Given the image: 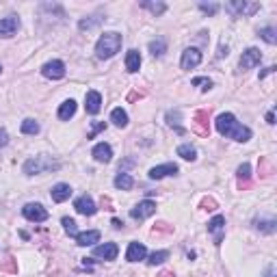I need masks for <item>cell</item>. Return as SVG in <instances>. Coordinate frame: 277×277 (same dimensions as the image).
<instances>
[{
    "label": "cell",
    "instance_id": "obj_1",
    "mask_svg": "<svg viewBox=\"0 0 277 277\" xmlns=\"http://www.w3.org/2000/svg\"><path fill=\"white\" fill-rule=\"evenodd\" d=\"M215 126H217V130H219V134L238 141V143H245V141L251 139V130L247 126H243L232 113H221L219 117H217Z\"/></svg>",
    "mask_w": 277,
    "mask_h": 277
},
{
    "label": "cell",
    "instance_id": "obj_2",
    "mask_svg": "<svg viewBox=\"0 0 277 277\" xmlns=\"http://www.w3.org/2000/svg\"><path fill=\"white\" fill-rule=\"evenodd\" d=\"M24 173L26 175H39V173H50V171H58L61 169V163L56 161L55 156H48V154H39V156H33L24 163Z\"/></svg>",
    "mask_w": 277,
    "mask_h": 277
},
{
    "label": "cell",
    "instance_id": "obj_3",
    "mask_svg": "<svg viewBox=\"0 0 277 277\" xmlns=\"http://www.w3.org/2000/svg\"><path fill=\"white\" fill-rule=\"evenodd\" d=\"M119 48H121V35L115 33V31H109V33H104L102 37L98 39L96 56L98 58H111V56H115L117 52H119Z\"/></svg>",
    "mask_w": 277,
    "mask_h": 277
},
{
    "label": "cell",
    "instance_id": "obj_4",
    "mask_svg": "<svg viewBox=\"0 0 277 277\" xmlns=\"http://www.w3.org/2000/svg\"><path fill=\"white\" fill-rule=\"evenodd\" d=\"M225 11L232 15H253L256 11H260L258 2H245V0H234V2H225Z\"/></svg>",
    "mask_w": 277,
    "mask_h": 277
},
{
    "label": "cell",
    "instance_id": "obj_5",
    "mask_svg": "<svg viewBox=\"0 0 277 277\" xmlns=\"http://www.w3.org/2000/svg\"><path fill=\"white\" fill-rule=\"evenodd\" d=\"M22 215H24L28 221H35V223H44L48 219V210L41 204H26L24 208H22Z\"/></svg>",
    "mask_w": 277,
    "mask_h": 277
},
{
    "label": "cell",
    "instance_id": "obj_6",
    "mask_svg": "<svg viewBox=\"0 0 277 277\" xmlns=\"http://www.w3.org/2000/svg\"><path fill=\"white\" fill-rule=\"evenodd\" d=\"M154 212H156V204L152 202V199H145V202L137 204L130 210V217H132V219H137V221H143V219H147V217L154 215Z\"/></svg>",
    "mask_w": 277,
    "mask_h": 277
},
{
    "label": "cell",
    "instance_id": "obj_7",
    "mask_svg": "<svg viewBox=\"0 0 277 277\" xmlns=\"http://www.w3.org/2000/svg\"><path fill=\"white\" fill-rule=\"evenodd\" d=\"M202 63V52L197 48H186L182 52V58H180V67L182 69H193Z\"/></svg>",
    "mask_w": 277,
    "mask_h": 277
},
{
    "label": "cell",
    "instance_id": "obj_8",
    "mask_svg": "<svg viewBox=\"0 0 277 277\" xmlns=\"http://www.w3.org/2000/svg\"><path fill=\"white\" fill-rule=\"evenodd\" d=\"M41 74H44L46 78L61 80L63 76H65V63H63V61H50V63H46V65L41 67Z\"/></svg>",
    "mask_w": 277,
    "mask_h": 277
},
{
    "label": "cell",
    "instance_id": "obj_9",
    "mask_svg": "<svg viewBox=\"0 0 277 277\" xmlns=\"http://www.w3.org/2000/svg\"><path fill=\"white\" fill-rule=\"evenodd\" d=\"M262 61V52L258 48H247L243 52V56H240V69H251L256 65H260Z\"/></svg>",
    "mask_w": 277,
    "mask_h": 277
},
{
    "label": "cell",
    "instance_id": "obj_10",
    "mask_svg": "<svg viewBox=\"0 0 277 277\" xmlns=\"http://www.w3.org/2000/svg\"><path fill=\"white\" fill-rule=\"evenodd\" d=\"M74 208H76V212L78 215H85V217H93L98 212V208H96V202L89 197V195H82V197H78L74 202Z\"/></svg>",
    "mask_w": 277,
    "mask_h": 277
},
{
    "label": "cell",
    "instance_id": "obj_11",
    "mask_svg": "<svg viewBox=\"0 0 277 277\" xmlns=\"http://www.w3.org/2000/svg\"><path fill=\"white\" fill-rule=\"evenodd\" d=\"M208 232L212 234V236H215V243H217V245H221L223 234H225V217L217 215L212 221H208Z\"/></svg>",
    "mask_w": 277,
    "mask_h": 277
},
{
    "label": "cell",
    "instance_id": "obj_12",
    "mask_svg": "<svg viewBox=\"0 0 277 277\" xmlns=\"http://www.w3.org/2000/svg\"><path fill=\"white\" fill-rule=\"evenodd\" d=\"M180 169H178V165L175 163H167V165H158V167H152L150 169V178L152 180H161V178H165V175H175Z\"/></svg>",
    "mask_w": 277,
    "mask_h": 277
},
{
    "label": "cell",
    "instance_id": "obj_13",
    "mask_svg": "<svg viewBox=\"0 0 277 277\" xmlns=\"http://www.w3.org/2000/svg\"><path fill=\"white\" fill-rule=\"evenodd\" d=\"M17 28H20V20H17L15 15H9L4 17V20H0V37H13L17 33Z\"/></svg>",
    "mask_w": 277,
    "mask_h": 277
},
{
    "label": "cell",
    "instance_id": "obj_14",
    "mask_svg": "<svg viewBox=\"0 0 277 277\" xmlns=\"http://www.w3.org/2000/svg\"><path fill=\"white\" fill-rule=\"evenodd\" d=\"M85 109H87V113L89 115H98L100 113V109H102V96H100L98 91H87V96H85Z\"/></svg>",
    "mask_w": 277,
    "mask_h": 277
},
{
    "label": "cell",
    "instance_id": "obj_15",
    "mask_svg": "<svg viewBox=\"0 0 277 277\" xmlns=\"http://www.w3.org/2000/svg\"><path fill=\"white\" fill-rule=\"evenodd\" d=\"M117 253H119V247L115 243H104V245H98L96 249H93V256L104 258V260H115Z\"/></svg>",
    "mask_w": 277,
    "mask_h": 277
},
{
    "label": "cell",
    "instance_id": "obj_16",
    "mask_svg": "<svg viewBox=\"0 0 277 277\" xmlns=\"http://www.w3.org/2000/svg\"><path fill=\"white\" fill-rule=\"evenodd\" d=\"M147 256V249H145V245L143 243H130L128 245V251H126V260L128 262H139V260H143V258Z\"/></svg>",
    "mask_w": 277,
    "mask_h": 277
},
{
    "label": "cell",
    "instance_id": "obj_17",
    "mask_svg": "<svg viewBox=\"0 0 277 277\" xmlns=\"http://www.w3.org/2000/svg\"><path fill=\"white\" fill-rule=\"evenodd\" d=\"M50 195H52V199H55L56 204H63V202H67V199L72 197V186H69V184H63V182H58V184L52 186Z\"/></svg>",
    "mask_w": 277,
    "mask_h": 277
},
{
    "label": "cell",
    "instance_id": "obj_18",
    "mask_svg": "<svg viewBox=\"0 0 277 277\" xmlns=\"http://www.w3.org/2000/svg\"><path fill=\"white\" fill-rule=\"evenodd\" d=\"M93 158H96L98 163H111V158H113V150H111L109 143H98L93 147Z\"/></svg>",
    "mask_w": 277,
    "mask_h": 277
},
{
    "label": "cell",
    "instance_id": "obj_19",
    "mask_svg": "<svg viewBox=\"0 0 277 277\" xmlns=\"http://www.w3.org/2000/svg\"><path fill=\"white\" fill-rule=\"evenodd\" d=\"M76 243H78L80 247H91V245H96L100 243V232L98 229H89V232H82L76 236Z\"/></svg>",
    "mask_w": 277,
    "mask_h": 277
},
{
    "label": "cell",
    "instance_id": "obj_20",
    "mask_svg": "<svg viewBox=\"0 0 277 277\" xmlns=\"http://www.w3.org/2000/svg\"><path fill=\"white\" fill-rule=\"evenodd\" d=\"M74 115H76V102L74 100H65V102L58 106V119L67 121V119H72Z\"/></svg>",
    "mask_w": 277,
    "mask_h": 277
},
{
    "label": "cell",
    "instance_id": "obj_21",
    "mask_svg": "<svg viewBox=\"0 0 277 277\" xmlns=\"http://www.w3.org/2000/svg\"><path fill=\"white\" fill-rule=\"evenodd\" d=\"M139 67H141V55L137 50H128V55H126V69L130 74H134V72H139Z\"/></svg>",
    "mask_w": 277,
    "mask_h": 277
},
{
    "label": "cell",
    "instance_id": "obj_22",
    "mask_svg": "<svg viewBox=\"0 0 277 277\" xmlns=\"http://www.w3.org/2000/svg\"><path fill=\"white\" fill-rule=\"evenodd\" d=\"M115 186L117 188H121V191H130V188L134 186V180H132V175L130 173H117L115 175Z\"/></svg>",
    "mask_w": 277,
    "mask_h": 277
},
{
    "label": "cell",
    "instance_id": "obj_23",
    "mask_svg": "<svg viewBox=\"0 0 277 277\" xmlns=\"http://www.w3.org/2000/svg\"><path fill=\"white\" fill-rule=\"evenodd\" d=\"M111 121H113L117 128H126L128 126V113L123 109H113V113H111Z\"/></svg>",
    "mask_w": 277,
    "mask_h": 277
},
{
    "label": "cell",
    "instance_id": "obj_24",
    "mask_svg": "<svg viewBox=\"0 0 277 277\" xmlns=\"http://www.w3.org/2000/svg\"><path fill=\"white\" fill-rule=\"evenodd\" d=\"M150 52L154 56H163L165 52H167V41H165L163 37H156L154 41H150Z\"/></svg>",
    "mask_w": 277,
    "mask_h": 277
},
{
    "label": "cell",
    "instance_id": "obj_25",
    "mask_svg": "<svg viewBox=\"0 0 277 277\" xmlns=\"http://www.w3.org/2000/svg\"><path fill=\"white\" fill-rule=\"evenodd\" d=\"M178 156H182V158H184V161H195V158H197V152H195V147H193V145H188V143H184V145H180L178 147Z\"/></svg>",
    "mask_w": 277,
    "mask_h": 277
},
{
    "label": "cell",
    "instance_id": "obj_26",
    "mask_svg": "<svg viewBox=\"0 0 277 277\" xmlns=\"http://www.w3.org/2000/svg\"><path fill=\"white\" fill-rule=\"evenodd\" d=\"M102 20H104V17H100V15L87 17V20H80V22H78V28H80V31H91V28H96Z\"/></svg>",
    "mask_w": 277,
    "mask_h": 277
},
{
    "label": "cell",
    "instance_id": "obj_27",
    "mask_svg": "<svg viewBox=\"0 0 277 277\" xmlns=\"http://www.w3.org/2000/svg\"><path fill=\"white\" fill-rule=\"evenodd\" d=\"M167 258H169V251H154L147 258V264H150V267H156V264H163Z\"/></svg>",
    "mask_w": 277,
    "mask_h": 277
},
{
    "label": "cell",
    "instance_id": "obj_28",
    "mask_svg": "<svg viewBox=\"0 0 277 277\" xmlns=\"http://www.w3.org/2000/svg\"><path fill=\"white\" fill-rule=\"evenodd\" d=\"M141 7L150 9L154 15H163L165 11H167V4H165V2H141Z\"/></svg>",
    "mask_w": 277,
    "mask_h": 277
},
{
    "label": "cell",
    "instance_id": "obj_29",
    "mask_svg": "<svg viewBox=\"0 0 277 277\" xmlns=\"http://www.w3.org/2000/svg\"><path fill=\"white\" fill-rule=\"evenodd\" d=\"M236 175H238V182L240 184H247L249 182V178H251V167H249V163H243L238 167V171H236Z\"/></svg>",
    "mask_w": 277,
    "mask_h": 277
},
{
    "label": "cell",
    "instance_id": "obj_30",
    "mask_svg": "<svg viewBox=\"0 0 277 277\" xmlns=\"http://www.w3.org/2000/svg\"><path fill=\"white\" fill-rule=\"evenodd\" d=\"M24 134H37L39 132V123L35 119H24L22 121V128H20Z\"/></svg>",
    "mask_w": 277,
    "mask_h": 277
},
{
    "label": "cell",
    "instance_id": "obj_31",
    "mask_svg": "<svg viewBox=\"0 0 277 277\" xmlns=\"http://www.w3.org/2000/svg\"><path fill=\"white\" fill-rule=\"evenodd\" d=\"M260 37L264 39V41H267V44H271V46H273V44H277V35H275V28H260Z\"/></svg>",
    "mask_w": 277,
    "mask_h": 277
},
{
    "label": "cell",
    "instance_id": "obj_32",
    "mask_svg": "<svg viewBox=\"0 0 277 277\" xmlns=\"http://www.w3.org/2000/svg\"><path fill=\"white\" fill-rule=\"evenodd\" d=\"M275 219H267V221H256V227L258 229H262V232H267V234H273L275 232Z\"/></svg>",
    "mask_w": 277,
    "mask_h": 277
},
{
    "label": "cell",
    "instance_id": "obj_33",
    "mask_svg": "<svg viewBox=\"0 0 277 277\" xmlns=\"http://www.w3.org/2000/svg\"><path fill=\"white\" fill-rule=\"evenodd\" d=\"M61 223H63V227H65V232L69 234V236H74V238L78 236V229H76V221H74V219H69V217H65V219H63Z\"/></svg>",
    "mask_w": 277,
    "mask_h": 277
},
{
    "label": "cell",
    "instance_id": "obj_34",
    "mask_svg": "<svg viewBox=\"0 0 277 277\" xmlns=\"http://www.w3.org/2000/svg\"><path fill=\"white\" fill-rule=\"evenodd\" d=\"M199 9H202L204 13H208V15H215L217 11H219V4H215V2H210V4H206V2H199Z\"/></svg>",
    "mask_w": 277,
    "mask_h": 277
},
{
    "label": "cell",
    "instance_id": "obj_35",
    "mask_svg": "<svg viewBox=\"0 0 277 277\" xmlns=\"http://www.w3.org/2000/svg\"><path fill=\"white\" fill-rule=\"evenodd\" d=\"M193 85H202V91H208L212 87V80L210 78H193Z\"/></svg>",
    "mask_w": 277,
    "mask_h": 277
},
{
    "label": "cell",
    "instance_id": "obj_36",
    "mask_svg": "<svg viewBox=\"0 0 277 277\" xmlns=\"http://www.w3.org/2000/svg\"><path fill=\"white\" fill-rule=\"evenodd\" d=\"M104 128H106V123H104V121H100V123H96V126H93L91 130H89V134H87V137H89V139H93V137H96L98 132H102Z\"/></svg>",
    "mask_w": 277,
    "mask_h": 277
},
{
    "label": "cell",
    "instance_id": "obj_37",
    "mask_svg": "<svg viewBox=\"0 0 277 277\" xmlns=\"http://www.w3.org/2000/svg\"><path fill=\"white\" fill-rule=\"evenodd\" d=\"M7 143H9V134H7V130H4V128H0V147L7 145Z\"/></svg>",
    "mask_w": 277,
    "mask_h": 277
},
{
    "label": "cell",
    "instance_id": "obj_38",
    "mask_svg": "<svg viewBox=\"0 0 277 277\" xmlns=\"http://www.w3.org/2000/svg\"><path fill=\"white\" fill-rule=\"evenodd\" d=\"M267 121H269V123H275V115H273V111H271V113L267 115Z\"/></svg>",
    "mask_w": 277,
    "mask_h": 277
},
{
    "label": "cell",
    "instance_id": "obj_39",
    "mask_svg": "<svg viewBox=\"0 0 277 277\" xmlns=\"http://www.w3.org/2000/svg\"><path fill=\"white\" fill-rule=\"evenodd\" d=\"M113 225H115V227H121V225H123V223H121L119 219H113Z\"/></svg>",
    "mask_w": 277,
    "mask_h": 277
},
{
    "label": "cell",
    "instance_id": "obj_40",
    "mask_svg": "<svg viewBox=\"0 0 277 277\" xmlns=\"http://www.w3.org/2000/svg\"><path fill=\"white\" fill-rule=\"evenodd\" d=\"M161 277H171V273H163Z\"/></svg>",
    "mask_w": 277,
    "mask_h": 277
},
{
    "label": "cell",
    "instance_id": "obj_41",
    "mask_svg": "<svg viewBox=\"0 0 277 277\" xmlns=\"http://www.w3.org/2000/svg\"><path fill=\"white\" fill-rule=\"evenodd\" d=\"M0 72H2V67H0Z\"/></svg>",
    "mask_w": 277,
    "mask_h": 277
}]
</instances>
